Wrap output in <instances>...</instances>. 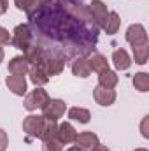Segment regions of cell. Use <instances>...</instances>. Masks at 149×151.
<instances>
[{"label": "cell", "mask_w": 149, "mask_h": 151, "mask_svg": "<svg viewBox=\"0 0 149 151\" xmlns=\"http://www.w3.org/2000/svg\"><path fill=\"white\" fill-rule=\"evenodd\" d=\"M47 127V119L44 116H37V114H30L23 119V132L32 137V139H40L44 130Z\"/></svg>", "instance_id": "6da1fadb"}, {"label": "cell", "mask_w": 149, "mask_h": 151, "mask_svg": "<svg viewBox=\"0 0 149 151\" xmlns=\"http://www.w3.org/2000/svg\"><path fill=\"white\" fill-rule=\"evenodd\" d=\"M47 102H49V95H47V91H46L44 88H40V86H35V90H32V91L25 97L23 106H25L27 111L32 113V111L42 109Z\"/></svg>", "instance_id": "7a4b0ae2"}, {"label": "cell", "mask_w": 149, "mask_h": 151, "mask_svg": "<svg viewBox=\"0 0 149 151\" xmlns=\"http://www.w3.org/2000/svg\"><path fill=\"white\" fill-rule=\"evenodd\" d=\"M32 39H34V35H32V30H30L28 25H18V27L14 28L12 35H11V44H12L16 49L25 51V49H28L30 44L34 42Z\"/></svg>", "instance_id": "3957f363"}, {"label": "cell", "mask_w": 149, "mask_h": 151, "mask_svg": "<svg viewBox=\"0 0 149 151\" xmlns=\"http://www.w3.org/2000/svg\"><path fill=\"white\" fill-rule=\"evenodd\" d=\"M67 109V104L60 99H49V102L42 107V116L47 121H58Z\"/></svg>", "instance_id": "277c9868"}, {"label": "cell", "mask_w": 149, "mask_h": 151, "mask_svg": "<svg viewBox=\"0 0 149 151\" xmlns=\"http://www.w3.org/2000/svg\"><path fill=\"white\" fill-rule=\"evenodd\" d=\"M125 39H126L128 44H132V47L133 46H144V44H148V32H146V28L142 25L135 23V25L128 27V30L125 34Z\"/></svg>", "instance_id": "5b68a950"}, {"label": "cell", "mask_w": 149, "mask_h": 151, "mask_svg": "<svg viewBox=\"0 0 149 151\" xmlns=\"http://www.w3.org/2000/svg\"><path fill=\"white\" fill-rule=\"evenodd\" d=\"M93 99H95V102H97L98 106L109 107V106H112V104L116 102V91H114L112 88H104V86L98 84V86L93 90Z\"/></svg>", "instance_id": "8992f818"}, {"label": "cell", "mask_w": 149, "mask_h": 151, "mask_svg": "<svg viewBox=\"0 0 149 151\" xmlns=\"http://www.w3.org/2000/svg\"><path fill=\"white\" fill-rule=\"evenodd\" d=\"M40 63L44 65L46 74L49 76V77H53V76L62 74V70L65 67V58L63 56H46Z\"/></svg>", "instance_id": "52a82bcc"}, {"label": "cell", "mask_w": 149, "mask_h": 151, "mask_svg": "<svg viewBox=\"0 0 149 151\" xmlns=\"http://www.w3.org/2000/svg\"><path fill=\"white\" fill-rule=\"evenodd\" d=\"M75 146L81 151H91L97 144H98V135L95 132H81L75 137Z\"/></svg>", "instance_id": "ba28073f"}, {"label": "cell", "mask_w": 149, "mask_h": 151, "mask_svg": "<svg viewBox=\"0 0 149 151\" xmlns=\"http://www.w3.org/2000/svg\"><path fill=\"white\" fill-rule=\"evenodd\" d=\"M5 86L18 97H23L27 93V79L25 76H7L5 77Z\"/></svg>", "instance_id": "9c48e42d"}, {"label": "cell", "mask_w": 149, "mask_h": 151, "mask_svg": "<svg viewBox=\"0 0 149 151\" xmlns=\"http://www.w3.org/2000/svg\"><path fill=\"white\" fill-rule=\"evenodd\" d=\"M56 137L60 139V142H62V144H70V142H74V141H75L77 132H75V128L69 123V121H65V123L58 125Z\"/></svg>", "instance_id": "30bf717a"}, {"label": "cell", "mask_w": 149, "mask_h": 151, "mask_svg": "<svg viewBox=\"0 0 149 151\" xmlns=\"http://www.w3.org/2000/svg\"><path fill=\"white\" fill-rule=\"evenodd\" d=\"M7 69L12 76H25L30 70V63L27 62L25 56H14V58H11Z\"/></svg>", "instance_id": "8fae6325"}, {"label": "cell", "mask_w": 149, "mask_h": 151, "mask_svg": "<svg viewBox=\"0 0 149 151\" xmlns=\"http://www.w3.org/2000/svg\"><path fill=\"white\" fill-rule=\"evenodd\" d=\"M23 56L27 58V62H28V63L37 65V63H40V62L46 58V51H44V47H40V46H37V44H34V42H32V44H30V47L23 51Z\"/></svg>", "instance_id": "7c38bea8"}, {"label": "cell", "mask_w": 149, "mask_h": 151, "mask_svg": "<svg viewBox=\"0 0 149 151\" xmlns=\"http://www.w3.org/2000/svg\"><path fill=\"white\" fill-rule=\"evenodd\" d=\"M90 9H91V14H93V18H95V23H97L98 27H102L104 21L107 19V14H109L107 5H105L104 2H100V0H93V2L90 4Z\"/></svg>", "instance_id": "4fadbf2b"}, {"label": "cell", "mask_w": 149, "mask_h": 151, "mask_svg": "<svg viewBox=\"0 0 149 151\" xmlns=\"http://www.w3.org/2000/svg\"><path fill=\"white\" fill-rule=\"evenodd\" d=\"M88 65H90V70H93V72H97V74L109 70V62H107V58H105L104 55H100V53L91 55V56L88 58Z\"/></svg>", "instance_id": "5bb4252c"}, {"label": "cell", "mask_w": 149, "mask_h": 151, "mask_svg": "<svg viewBox=\"0 0 149 151\" xmlns=\"http://www.w3.org/2000/svg\"><path fill=\"white\" fill-rule=\"evenodd\" d=\"M112 62H114V67L117 70H128L132 65V58L125 49H116L112 53Z\"/></svg>", "instance_id": "9a60e30c"}, {"label": "cell", "mask_w": 149, "mask_h": 151, "mask_svg": "<svg viewBox=\"0 0 149 151\" xmlns=\"http://www.w3.org/2000/svg\"><path fill=\"white\" fill-rule=\"evenodd\" d=\"M119 27H121V18H119V14L114 12V11H111V12L107 14V19H105L104 25H102L104 32H105L107 35H114V34H117Z\"/></svg>", "instance_id": "2e32d148"}, {"label": "cell", "mask_w": 149, "mask_h": 151, "mask_svg": "<svg viewBox=\"0 0 149 151\" xmlns=\"http://www.w3.org/2000/svg\"><path fill=\"white\" fill-rule=\"evenodd\" d=\"M30 81L35 84V86H44L47 81H49V76L46 74V70H44V65L42 63H37V65H34V67H30Z\"/></svg>", "instance_id": "e0dca14e"}, {"label": "cell", "mask_w": 149, "mask_h": 151, "mask_svg": "<svg viewBox=\"0 0 149 151\" xmlns=\"http://www.w3.org/2000/svg\"><path fill=\"white\" fill-rule=\"evenodd\" d=\"M72 74L77 76V77H82V79H86L91 74L90 65H88V58H82V56L75 58L74 63H72Z\"/></svg>", "instance_id": "ac0fdd59"}, {"label": "cell", "mask_w": 149, "mask_h": 151, "mask_svg": "<svg viewBox=\"0 0 149 151\" xmlns=\"http://www.w3.org/2000/svg\"><path fill=\"white\" fill-rule=\"evenodd\" d=\"M69 118L74 119V121H79V123H90L91 113L84 107H70L69 109Z\"/></svg>", "instance_id": "d6986e66"}, {"label": "cell", "mask_w": 149, "mask_h": 151, "mask_svg": "<svg viewBox=\"0 0 149 151\" xmlns=\"http://www.w3.org/2000/svg\"><path fill=\"white\" fill-rule=\"evenodd\" d=\"M117 81H119V77L112 70H105V72L98 74V84L104 86V88H114L117 84Z\"/></svg>", "instance_id": "ffe728a7"}, {"label": "cell", "mask_w": 149, "mask_h": 151, "mask_svg": "<svg viewBox=\"0 0 149 151\" xmlns=\"http://www.w3.org/2000/svg\"><path fill=\"white\" fill-rule=\"evenodd\" d=\"M132 83H133L135 90H139V91H142V93L149 91V74H146V72L135 74L133 79H132Z\"/></svg>", "instance_id": "44dd1931"}, {"label": "cell", "mask_w": 149, "mask_h": 151, "mask_svg": "<svg viewBox=\"0 0 149 151\" xmlns=\"http://www.w3.org/2000/svg\"><path fill=\"white\" fill-rule=\"evenodd\" d=\"M133 58H135V63L139 65H144L148 62V56H149V46L144 44V46H133Z\"/></svg>", "instance_id": "7402d4cb"}, {"label": "cell", "mask_w": 149, "mask_h": 151, "mask_svg": "<svg viewBox=\"0 0 149 151\" xmlns=\"http://www.w3.org/2000/svg\"><path fill=\"white\" fill-rule=\"evenodd\" d=\"M63 150V144L60 142V139L54 135L51 139H46L42 141V151H62Z\"/></svg>", "instance_id": "603a6c76"}, {"label": "cell", "mask_w": 149, "mask_h": 151, "mask_svg": "<svg viewBox=\"0 0 149 151\" xmlns=\"http://www.w3.org/2000/svg\"><path fill=\"white\" fill-rule=\"evenodd\" d=\"M16 7L19 11H27V12H32V9H35L39 5V0H14Z\"/></svg>", "instance_id": "cb8c5ba5"}, {"label": "cell", "mask_w": 149, "mask_h": 151, "mask_svg": "<svg viewBox=\"0 0 149 151\" xmlns=\"http://www.w3.org/2000/svg\"><path fill=\"white\" fill-rule=\"evenodd\" d=\"M5 44H11V34L9 30L0 27V46H5Z\"/></svg>", "instance_id": "d4e9b609"}, {"label": "cell", "mask_w": 149, "mask_h": 151, "mask_svg": "<svg viewBox=\"0 0 149 151\" xmlns=\"http://www.w3.org/2000/svg\"><path fill=\"white\" fill-rule=\"evenodd\" d=\"M9 146V137H7V132L0 128V151H5Z\"/></svg>", "instance_id": "484cf974"}, {"label": "cell", "mask_w": 149, "mask_h": 151, "mask_svg": "<svg viewBox=\"0 0 149 151\" xmlns=\"http://www.w3.org/2000/svg\"><path fill=\"white\" fill-rule=\"evenodd\" d=\"M148 121H149V116H144V119H142V125H140V130H142V135L149 139V132H148Z\"/></svg>", "instance_id": "4316f807"}, {"label": "cell", "mask_w": 149, "mask_h": 151, "mask_svg": "<svg viewBox=\"0 0 149 151\" xmlns=\"http://www.w3.org/2000/svg\"><path fill=\"white\" fill-rule=\"evenodd\" d=\"M9 9V0H0V14H5Z\"/></svg>", "instance_id": "83f0119b"}, {"label": "cell", "mask_w": 149, "mask_h": 151, "mask_svg": "<svg viewBox=\"0 0 149 151\" xmlns=\"http://www.w3.org/2000/svg\"><path fill=\"white\" fill-rule=\"evenodd\" d=\"M91 151H111V150H109L107 146H104V144H100V142H98V144H97V146H95Z\"/></svg>", "instance_id": "f1b7e54d"}, {"label": "cell", "mask_w": 149, "mask_h": 151, "mask_svg": "<svg viewBox=\"0 0 149 151\" xmlns=\"http://www.w3.org/2000/svg\"><path fill=\"white\" fill-rule=\"evenodd\" d=\"M2 62H4V49L0 47V63H2Z\"/></svg>", "instance_id": "f546056e"}, {"label": "cell", "mask_w": 149, "mask_h": 151, "mask_svg": "<svg viewBox=\"0 0 149 151\" xmlns=\"http://www.w3.org/2000/svg\"><path fill=\"white\" fill-rule=\"evenodd\" d=\"M67 151H81V150H79L77 146H72V148H69V150H67Z\"/></svg>", "instance_id": "4dcf8cb0"}, {"label": "cell", "mask_w": 149, "mask_h": 151, "mask_svg": "<svg viewBox=\"0 0 149 151\" xmlns=\"http://www.w3.org/2000/svg\"><path fill=\"white\" fill-rule=\"evenodd\" d=\"M44 2H51V0H39V4H44Z\"/></svg>", "instance_id": "1f68e13d"}, {"label": "cell", "mask_w": 149, "mask_h": 151, "mask_svg": "<svg viewBox=\"0 0 149 151\" xmlns=\"http://www.w3.org/2000/svg\"><path fill=\"white\" fill-rule=\"evenodd\" d=\"M135 151H148V150H144V148H139V150H135Z\"/></svg>", "instance_id": "d6a6232c"}]
</instances>
